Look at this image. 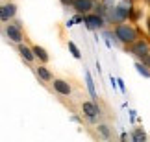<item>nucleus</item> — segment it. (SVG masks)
Masks as SVG:
<instances>
[{
	"mask_svg": "<svg viewBox=\"0 0 150 142\" xmlns=\"http://www.w3.org/2000/svg\"><path fill=\"white\" fill-rule=\"evenodd\" d=\"M115 33H117V39H120L122 43H135L137 39V31L132 28L130 24H119L117 30H115Z\"/></svg>",
	"mask_w": 150,
	"mask_h": 142,
	"instance_id": "f257e3e1",
	"label": "nucleus"
},
{
	"mask_svg": "<svg viewBox=\"0 0 150 142\" xmlns=\"http://www.w3.org/2000/svg\"><path fill=\"white\" fill-rule=\"evenodd\" d=\"M130 4L128 2H120L117 8L113 9V13H111V20H115V22H122V20H126L128 19V15H130Z\"/></svg>",
	"mask_w": 150,
	"mask_h": 142,
	"instance_id": "f03ea898",
	"label": "nucleus"
},
{
	"mask_svg": "<svg viewBox=\"0 0 150 142\" xmlns=\"http://www.w3.org/2000/svg\"><path fill=\"white\" fill-rule=\"evenodd\" d=\"M102 17H98V13L96 15H89V17H85V24H87L89 30H96V28H100L102 26Z\"/></svg>",
	"mask_w": 150,
	"mask_h": 142,
	"instance_id": "7ed1b4c3",
	"label": "nucleus"
},
{
	"mask_svg": "<svg viewBox=\"0 0 150 142\" xmlns=\"http://www.w3.org/2000/svg\"><path fill=\"white\" fill-rule=\"evenodd\" d=\"M82 109H83V113H85V115H87L89 118H95V116L100 113V109L96 107L95 101H85V104L82 105Z\"/></svg>",
	"mask_w": 150,
	"mask_h": 142,
	"instance_id": "20e7f679",
	"label": "nucleus"
},
{
	"mask_svg": "<svg viewBox=\"0 0 150 142\" xmlns=\"http://www.w3.org/2000/svg\"><path fill=\"white\" fill-rule=\"evenodd\" d=\"M6 33H8V37L11 39V41H15V43H21V39H22V33H21V28H19V26H13V24H9V26H8V30H6Z\"/></svg>",
	"mask_w": 150,
	"mask_h": 142,
	"instance_id": "39448f33",
	"label": "nucleus"
},
{
	"mask_svg": "<svg viewBox=\"0 0 150 142\" xmlns=\"http://www.w3.org/2000/svg\"><path fill=\"white\" fill-rule=\"evenodd\" d=\"M54 89L59 94H63V96H69V94H71V87H69L65 81H61V79H56V81H54Z\"/></svg>",
	"mask_w": 150,
	"mask_h": 142,
	"instance_id": "423d86ee",
	"label": "nucleus"
},
{
	"mask_svg": "<svg viewBox=\"0 0 150 142\" xmlns=\"http://www.w3.org/2000/svg\"><path fill=\"white\" fill-rule=\"evenodd\" d=\"M74 8L80 13H85V11H89L93 8V4H91V0H74Z\"/></svg>",
	"mask_w": 150,
	"mask_h": 142,
	"instance_id": "0eeeda50",
	"label": "nucleus"
},
{
	"mask_svg": "<svg viewBox=\"0 0 150 142\" xmlns=\"http://www.w3.org/2000/svg\"><path fill=\"white\" fill-rule=\"evenodd\" d=\"M135 55H146L148 54V46H146V43H143V41H139V43H135V46H134V50H132Z\"/></svg>",
	"mask_w": 150,
	"mask_h": 142,
	"instance_id": "6e6552de",
	"label": "nucleus"
},
{
	"mask_svg": "<svg viewBox=\"0 0 150 142\" xmlns=\"http://www.w3.org/2000/svg\"><path fill=\"white\" fill-rule=\"evenodd\" d=\"M15 15V6L13 4H6L2 8V20H8Z\"/></svg>",
	"mask_w": 150,
	"mask_h": 142,
	"instance_id": "1a4fd4ad",
	"label": "nucleus"
},
{
	"mask_svg": "<svg viewBox=\"0 0 150 142\" xmlns=\"http://www.w3.org/2000/svg\"><path fill=\"white\" fill-rule=\"evenodd\" d=\"M85 81H87V89H89V94H91V98H96L95 83H93V78H91V74H89V72H85Z\"/></svg>",
	"mask_w": 150,
	"mask_h": 142,
	"instance_id": "9d476101",
	"label": "nucleus"
},
{
	"mask_svg": "<svg viewBox=\"0 0 150 142\" xmlns=\"http://www.w3.org/2000/svg\"><path fill=\"white\" fill-rule=\"evenodd\" d=\"M19 50H21V55H22V57H24L26 61H32V59H33V54H35V52H33V50L26 48V46H21Z\"/></svg>",
	"mask_w": 150,
	"mask_h": 142,
	"instance_id": "9b49d317",
	"label": "nucleus"
},
{
	"mask_svg": "<svg viewBox=\"0 0 150 142\" xmlns=\"http://www.w3.org/2000/svg\"><path fill=\"white\" fill-rule=\"evenodd\" d=\"M33 52H35V55H37L41 61H47V59H48V55H47V52H45V48H41V46H35V48H33Z\"/></svg>",
	"mask_w": 150,
	"mask_h": 142,
	"instance_id": "f8f14e48",
	"label": "nucleus"
},
{
	"mask_svg": "<svg viewBox=\"0 0 150 142\" xmlns=\"http://www.w3.org/2000/svg\"><path fill=\"white\" fill-rule=\"evenodd\" d=\"M135 69H137V72H139L141 76H145V78H150V70L146 69L145 65H141V63H135Z\"/></svg>",
	"mask_w": 150,
	"mask_h": 142,
	"instance_id": "ddd939ff",
	"label": "nucleus"
},
{
	"mask_svg": "<svg viewBox=\"0 0 150 142\" xmlns=\"http://www.w3.org/2000/svg\"><path fill=\"white\" fill-rule=\"evenodd\" d=\"M132 139H134L135 142H145V139H146V135L141 131V129H137V131H134V135H132Z\"/></svg>",
	"mask_w": 150,
	"mask_h": 142,
	"instance_id": "4468645a",
	"label": "nucleus"
},
{
	"mask_svg": "<svg viewBox=\"0 0 150 142\" xmlns=\"http://www.w3.org/2000/svg\"><path fill=\"white\" fill-rule=\"evenodd\" d=\"M37 76L43 78V79H50V72L45 69V66H39V69H37Z\"/></svg>",
	"mask_w": 150,
	"mask_h": 142,
	"instance_id": "2eb2a0df",
	"label": "nucleus"
},
{
	"mask_svg": "<svg viewBox=\"0 0 150 142\" xmlns=\"http://www.w3.org/2000/svg\"><path fill=\"white\" fill-rule=\"evenodd\" d=\"M69 48H71V52H72V55H74V57H76V59H80V55H82V54H80V50L76 48V44H74V43H69Z\"/></svg>",
	"mask_w": 150,
	"mask_h": 142,
	"instance_id": "dca6fc26",
	"label": "nucleus"
},
{
	"mask_svg": "<svg viewBox=\"0 0 150 142\" xmlns=\"http://www.w3.org/2000/svg\"><path fill=\"white\" fill-rule=\"evenodd\" d=\"M109 85H111V87H113V89H117V87H119V83H117V79H115L113 76H109Z\"/></svg>",
	"mask_w": 150,
	"mask_h": 142,
	"instance_id": "f3484780",
	"label": "nucleus"
},
{
	"mask_svg": "<svg viewBox=\"0 0 150 142\" xmlns=\"http://www.w3.org/2000/svg\"><path fill=\"white\" fill-rule=\"evenodd\" d=\"M98 129H100V133L104 135V137H109V131H108V127H106V126H100Z\"/></svg>",
	"mask_w": 150,
	"mask_h": 142,
	"instance_id": "a211bd4d",
	"label": "nucleus"
},
{
	"mask_svg": "<svg viewBox=\"0 0 150 142\" xmlns=\"http://www.w3.org/2000/svg\"><path fill=\"white\" fill-rule=\"evenodd\" d=\"M117 83H119V89H120V92H126V89H124V81H122V79H117Z\"/></svg>",
	"mask_w": 150,
	"mask_h": 142,
	"instance_id": "6ab92c4d",
	"label": "nucleus"
},
{
	"mask_svg": "<svg viewBox=\"0 0 150 142\" xmlns=\"http://www.w3.org/2000/svg\"><path fill=\"white\" fill-rule=\"evenodd\" d=\"M130 118H132V122L135 120V111H130Z\"/></svg>",
	"mask_w": 150,
	"mask_h": 142,
	"instance_id": "aec40b11",
	"label": "nucleus"
},
{
	"mask_svg": "<svg viewBox=\"0 0 150 142\" xmlns=\"http://www.w3.org/2000/svg\"><path fill=\"white\" fill-rule=\"evenodd\" d=\"M61 2L65 4V6H69V4H74V0H61Z\"/></svg>",
	"mask_w": 150,
	"mask_h": 142,
	"instance_id": "412c9836",
	"label": "nucleus"
},
{
	"mask_svg": "<svg viewBox=\"0 0 150 142\" xmlns=\"http://www.w3.org/2000/svg\"><path fill=\"white\" fill-rule=\"evenodd\" d=\"M148 22H150V20H148Z\"/></svg>",
	"mask_w": 150,
	"mask_h": 142,
	"instance_id": "4be33fe9",
	"label": "nucleus"
}]
</instances>
